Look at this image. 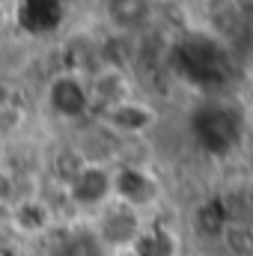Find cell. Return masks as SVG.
<instances>
[{
  "mask_svg": "<svg viewBox=\"0 0 253 256\" xmlns=\"http://www.w3.org/2000/svg\"><path fill=\"white\" fill-rule=\"evenodd\" d=\"M173 66L190 86L202 92H220L236 80V66L230 51L202 33H190L173 48Z\"/></svg>",
  "mask_w": 253,
  "mask_h": 256,
  "instance_id": "cell-1",
  "label": "cell"
},
{
  "mask_svg": "<svg viewBox=\"0 0 253 256\" xmlns=\"http://www.w3.org/2000/svg\"><path fill=\"white\" fill-rule=\"evenodd\" d=\"M188 131L196 149H202L212 158H224L242 146V137H244L242 108L224 98H208L194 108V114L188 116Z\"/></svg>",
  "mask_w": 253,
  "mask_h": 256,
  "instance_id": "cell-2",
  "label": "cell"
},
{
  "mask_svg": "<svg viewBox=\"0 0 253 256\" xmlns=\"http://www.w3.org/2000/svg\"><path fill=\"white\" fill-rule=\"evenodd\" d=\"M68 200L78 208H102L108 200H114V170H108L104 164L86 161L74 179L66 185Z\"/></svg>",
  "mask_w": 253,
  "mask_h": 256,
  "instance_id": "cell-3",
  "label": "cell"
},
{
  "mask_svg": "<svg viewBox=\"0 0 253 256\" xmlns=\"http://www.w3.org/2000/svg\"><path fill=\"white\" fill-rule=\"evenodd\" d=\"M143 224H140V214L134 206H128L122 200L116 202H104L102 206V214H98V232L96 238L104 244V248H131L134 238L140 236Z\"/></svg>",
  "mask_w": 253,
  "mask_h": 256,
  "instance_id": "cell-4",
  "label": "cell"
},
{
  "mask_svg": "<svg viewBox=\"0 0 253 256\" xmlns=\"http://www.w3.org/2000/svg\"><path fill=\"white\" fill-rule=\"evenodd\" d=\"M48 102H51L54 114H60L63 120H80V116H86V110L92 108V104H90L86 80H84L78 72H66V74H60V78L51 80V86H48Z\"/></svg>",
  "mask_w": 253,
  "mask_h": 256,
  "instance_id": "cell-5",
  "label": "cell"
},
{
  "mask_svg": "<svg viewBox=\"0 0 253 256\" xmlns=\"http://www.w3.org/2000/svg\"><path fill=\"white\" fill-rule=\"evenodd\" d=\"M158 196V182L143 167H120L114 170V200H122L134 208L149 206Z\"/></svg>",
  "mask_w": 253,
  "mask_h": 256,
  "instance_id": "cell-6",
  "label": "cell"
},
{
  "mask_svg": "<svg viewBox=\"0 0 253 256\" xmlns=\"http://www.w3.org/2000/svg\"><path fill=\"white\" fill-rule=\"evenodd\" d=\"M9 220L18 232L24 236H39L51 226L54 220V212L51 206L42 200V196H30V194H21L12 206H9Z\"/></svg>",
  "mask_w": 253,
  "mask_h": 256,
  "instance_id": "cell-7",
  "label": "cell"
},
{
  "mask_svg": "<svg viewBox=\"0 0 253 256\" xmlns=\"http://www.w3.org/2000/svg\"><path fill=\"white\" fill-rule=\"evenodd\" d=\"M102 120H104V126L116 128L122 134H137V131L152 126V110L146 104H137L131 98H122V102L104 108L102 110Z\"/></svg>",
  "mask_w": 253,
  "mask_h": 256,
  "instance_id": "cell-8",
  "label": "cell"
},
{
  "mask_svg": "<svg viewBox=\"0 0 253 256\" xmlns=\"http://www.w3.org/2000/svg\"><path fill=\"white\" fill-rule=\"evenodd\" d=\"M108 15L120 30H137L149 18V0H108Z\"/></svg>",
  "mask_w": 253,
  "mask_h": 256,
  "instance_id": "cell-9",
  "label": "cell"
},
{
  "mask_svg": "<svg viewBox=\"0 0 253 256\" xmlns=\"http://www.w3.org/2000/svg\"><path fill=\"white\" fill-rule=\"evenodd\" d=\"M131 250H134V256H173L176 242L167 230H140Z\"/></svg>",
  "mask_w": 253,
  "mask_h": 256,
  "instance_id": "cell-10",
  "label": "cell"
},
{
  "mask_svg": "<svg viewBox=\"0 0 253 256\" xmlns=\"http://www.w3.org/2000/svg\"><path fill=\"white\" fill-rule=\"evenodd\" d=\"M21 194H24L21 191V176L9 164L0 161V208H9Z\"/></svg>",
  "mask_w": 253,
  "mask_h": 256,
  "instance_id": "cell-11",
  "label": "cell"
},
{
  "mask_svg": "<svg viewBox=\"0 0 253 256\" xmlns=\"http://www.w3.org/2000/svg\"><path fill=\"white\" fill-rule=\"evenodd\" d=\"M24 128V108L18 102H6L0 104V137H12Z\"/></svg>",
  "mask_w": 253,
  "mask_h": 256,
  "instance_id": "cell-12",
  "label": "cell"
},
{
  "mask_svg": "<svg viewBox=\"0 0 253 256\" xmlns=\"http://www.w3.org/2000/svg\"><path fill=\"white\" fill-rule=\"evenodd\" d=\"M15 24V6H9V3H3L0 0V36L3 33H9V27Z\"/></svg>",
  "mask_w": 253,
  "mask_h": 256,
  "instance_id": "cell-13",
  "label": "cell"
},
{
  "mask_svg": "<svg viewBox=\"0 0 253 256\" xmlns=\"http://www.w3.org/2000/svg\"><path fill=\"white\" fill-rule=\"evenodd\" d=\"M6 102H15V86H12V78L0 74V104Z\"/></svg>",
  "mask_w": 253,
  "mask_h": 256,
  "instance_id": "cell-14",
  "label": "cell"
},
{
  "mask_svg": "<svg viewBox=\"0 0 253 256\" xmlns=\"http://www.w3.org/2000/svg\"><path fill=\"white\" fill-rule=\"evenodd\" d=\"M0 51H3V42H0Z\"/></svg>",
  "mask_w": 253,
  "mask_h": 256,
  "instance_id": "cell-15",
  "label": "cell"
}]
</instances>
